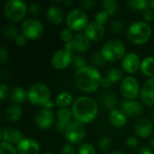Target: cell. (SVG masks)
I'll list each match as a JSON object with an SVG mask.
<instances>
[{
	"label": "cell",
	"instance_id": "6da1fadb",
	"mask_svg": "<svg viewBox=\"0 0 154 154\" xmlns=\"http://www.w3.org/2000/svg\"><path fill=\"white\" fill-rule=\"evenodd\" d=\"M74 79L78 88L86 93L97 91L101 86L103 79L98 69L90 65L78 69Z\"/></svg>",
	"mask_w": 154,
	"mask_h": 154
},
{
	"label": "cell",
	"instance_id": "7a4b0ae2",
	"mask_svg": "<svg viewBox=\"0 0 154 154\" xmlns=\"http://www.w3.org/2000/svg\"><path fill=\"white\" fill-rule=\"evenodd\" d=\"M72 115L76 121L82 124H90L97 116L98 106L89 97H80L72 104Z\"/></svg>",
	"mask_w": 154,
	"mask_h": 154
},
{
	"label": "cell",
	"instance_id": "3957f363",
	"mask_svg": "<svg viewBox=\"0 0 154 154\" xmlns=\"http://www.w3.org/2000/svg\"><path fill=\"white\" fill-rule=\"evenodd\" d=\"M152 30L151 25L143 21L133 23L127 30V36L131 42L136 45L146 43L152 37Z\"/></svg>",
	"mask_w": 154,
	"mask_h": 154
},
{
	"label": "cell",
	"instance_id": "277c9868",
	"mask_svg": "<svg viewBox=\"0 0 154 154\" xmlns=\"http://www.w3.org/2000/svg\"><path fill=\"white\" fill-rule=\"evenodd\" d=\"M28 100L34 106H44L51 101V90L47 85L38 82L30 86L28 91Z\"/></svg>",
	"mask_w": 154,
	"mask_h": 154
},
{
	"label": "cell",
	"instance_id": "5b68a950",
	"mask_svg": "<svg viewBox=\"0 0 154 154\" xmlns=\"http://www.w3.org/2000/svg\"><path fill=\"white\" fill-rule=\"evenodd\" d=\"M125 45L120 40H110L106 42L101 49V53L106 61L115 62L125 56Z\"/></svg>",
	"mask_w": 154,
	"mask_h": 154
},
{
	"label": "cell",
	"instance_id": "8992f818",
	"mask_svg": "<svg viewBox=\"0 0 154 154\" xmlns=\"http://www.w3.org/2000/svg\"><path fill=\"white\" fill-rule=\"evenodd\" d=\"M27 13V6L22 0H8L4 5L5 17L14 23L22 21Z\"/></svg>",
	"mask_w": 154,
	"mask_h": 154
},
{
	"label": "cell",
	"instance_id": "52a82bcc",
	"mask_svg": "<svg viewBox=\"0 0 154 154\" xmlns=\"http://www.w3.org/2000/svg\"><path fill=\"white\" fill-rule=\"evenodd\" d=\"M66 22L69 29H70L72 32L85 31L89 24L87 14L80 9H73L69 11L67 15Z\"/></svg>",
	"mask_w": 154,
	"mask_h": 154
},
{
	"label": "cell",
	"instance_id": "ba28073f",
	"mask_svg": "<svg viewBox=\"0 0 154 154\" xmlns=\"http://www.w3.org/2000/svg\"><path fill=\"white\" fill-rule=\"evenodd\" d=\"M22 33L27 37L28 40L35 41L40 39L43 32L44 28L42 23L37 19H27L22 23Z\"/></svg>",
	"mask_w": 154,
	"mask_h": 154
},
{
	"label": "cell",
	"instance_id": "9c48e42d",
	"mask_svg": "<svg viewBox=\"0 0 154 154\" xmlns=\"http://www.w3.org/2000/svg\"><path fill=\"white\" fill-rule=\"evenodd\" d=\"M66 140L70 144H79L86 137V128L84 124L78 121L72 122L65 131Z\"/></svg>",
	"mask_w": 154,
	"mask_h": 154
},
{
	"label": "cell",
	"instance_id": "30bf717a",
	"mask_svg": "<svg viewBox=\"0 0 154 154\" xmlns=\"http://www.w3.org/2000/svg\"><path fill=\"white\" fill-rule=\"evenodd\" d=\"M120 93L129 100H135L139 95V83L134 77H126L121 83Z\"/></svg>",
	"mask_w": 154,
	"mask_h": 154
},
{
	"label": "cell",
	"instance_id": "8fae6325",
	"mask_svg": "<svg viewBox=\"0 0 154 154\" xmlns=\"http://www.w3.org/2000/svg\"><path fill=\"white\" fill-rule=\"evenodd\" d=\"M73 57L72 52L65 48L58 50L51 58V65L56 69H64L72 63Z\"/></svg>",
	"mask_w": 154,
	"mask_h": 154
},
{
	"label": "cell",
	"instance_id": "7c38bea8",
	"mask_svg": "<svg viewBox=\"0 0 154 154\" xmlns=\"http://www.w3.org/2000/svg\"><path fill=\"white\" fill-rule=\"evenodd\" d=\"M90 47V41L84 33H78L74 36L73 40L65 44V49L73 52L84 53L88 51Z\"/></svg>",
	"mask_w": 154,
	"mask_h": 154
},
{
	"label": "cell",
	"instance_id": "4fadbf2b",
	"mask_svg": "<svg viewBox=\"0 0 154 154\" xmlns=\"http://www.w3.org/2000/svg\"><path fill=\"white\" fill-rule=\"evenodd\" d=\"M54 120H55L54 114L51 109H47V108L40 109L36 113L34 117V122L37 127L40 130H44V131L50 129L52 126Z\"/></svg>",
	"mask_w": 154,
	"mask_h": 154
},
{
	"label": "cell",
	"instance_id": "5bb4252c",
	"mask_svg": "<svg viewBox=\"0 0 154 154\" xmlns=\"http://www.w3.org/2000/svg\"><path fill=\"white\" fill-rule=\"evenodd\" d=\"M1 142H5L10 144L18 145L23 139V133L14 127H5L1 130Z\"/></svg>",
	"mask_w": 154,
	"mask_h": 154
},
{
	"label": "cell",
	"instance_id": "9a60e30c",
	"mask_svg": "<svg viewBox=\"0 0 154 154\" xmlns=\"http://www.w3.org/2000/svg\"><path fill=\"white\" fill-rule=\"evenodd\" d=\"M72 111L69 108H60L57 113V123H56V129L60 133H65L69 125L72 123Z\"/></svg>",
	"mask_w": 154,
	"mask_h": 154
},
{
	"label": "cell",
	"instance_id": "2e32d148",
	"mask_svg": "<svg viewBox=\"0 0 154 154\" xmlns=\"http://www.w3.org/2000/svg\"><path fill=\"white\" fill-rule=\"evenodd\" d=\"M143 107L140 102L137 100L125 99L121 103V111L129 117H134L141 115L143 113Z\"/></svg>",
	"mask_w": 154,
	"mask_h": 154
},
{
	"label": "cell",
	"instance_id": "e0dca14e",
	"mask_svg": "<svg viewBox=\"0 0 154 154\" xmlns=\"http://www.w3.org/2000/svg\"><path fill=\"white\" fill-rule=\"evenodd\" d=\"M40 149L38 142L30 137L24 138L18 145H16L18 154H38L40 152Z\"/></svg>",
	"mask_w": 154,
	"mask_h": 154
},
{
	"label": "cell",
	"instance_id": "ac0fdd59",
	"mask_svg": "<svg viewBox=\"0 0 154 154\" xmlns=\"http://www.w3.org/2000/svg\"><path fill=\"white\" fill-rule=\"evenodd\" d=\"M141 66V61L139 56L134 52H130L126 54L122 60V67L126 73L134 74L135 73Z\"/></svg>",
	"mask_w": 154,
	"mask_h": 154
},
{
	"label": "cell",
	"instance_id": "d6986e66",
	"mask_svg": "<svg viewBox=\"0 0 154 154\" xmlns=\"http://www.w3.org/2000/svg\"><path fill=\"white\" fill-rule=\"evenodd\" d=\"M153 129L152 121L146 117L139 118L134 125V133L141 138H148L151 136Z\"/></svg>",
	"mask_w": 154,
	"mask_h": 154
},
{
	"label": "cell",
	"instance_id": "ffe728a7",
	"mask_svg": "<svg viewBox=\"0 0 154 154\" xmlns=\"http://www.w3.org/2000/svg\"><path fill=\"white\" fill-rule=\"evenodd\" d=\"M106 30L105 27L101 24L97 23L96 22L90 23L86 30L84 31V34L89 39V41L93 42H98L103 39L105 36Z\"/></svg>",
	"mask_w": 154,
	"mask_h": 154
},
{
	"label": "cell",
	"instance_id": "44dd1931",
	"mask_svg": "<svg viewBox=\"0 0 154 154\" xmlns=\"http://www.w3.org/2000/svg\"><path fill=\"white\" fill-rule=\"evenodd\" d=\"M141 98L144 104L154 106V78L148 79L141 89Z\"/></svg>",
	"mask_w": 154,
	"mask_h": 154
},
{
	"label": "cell",
	"instance_id": "7402d4cb",
	"mask_svg": "<svg viewBox=\"0 0 154 154\" xmlns=\"http://www.w3.org/2000/svg\"><path fill=\"white\" fill-rule=\"evenodd\" d=\"M46 17L53 24H60L64 19L63 10L56 5H51L46 11Z\"/></svg>",
	"mask_w": 154,
	"mask_h": 154
},
{
	"label": "cell",
	"instance_id": "603a6c76",
	"mask_svg": "<svg viewBox=\"0 0 154 154\" xmlns=\"http://www.w3.org/2000/svg\"><path fill=\"white\" fill-rule=\"evenodd\" d=\"M109 122L110 124L116 128L124 127L127 123L126 116L119 109H113L109 113Z\"/></svg>",
	"mask_w": 154,
	"mask_h": 154
},
{
	"label": "cell",
	"instance_id": "cb8c5ba5",
	"mask_svg": "<svg viewBox=\"0 0 154 154\" xmlns=\"http://www.w3.org/2000/svg\"><path fill=\"white\" fill-rule=\"evenodd\" d=\"M23 116V109L20 105L13 104L9 106L5 111V117L8 122L14 123L21 119Z\"/></svg>",
	"mask_w": 154,
	"mask_h": 154
},
{
	"label": "cell",
	"instance_id": "d4e9b609",
	"mask_svg": "<svg viewBox=\"0 0 154 154\" xmlns=\"http://www.w3.org/2000/svg\"><path fill=\"white\" fill-rule=\"evenodd\" d=\"M100 104L104 109L113 110L117 104V97L113 92H104L100 96Z\"/></svg>",
	"mask_w": 154,
	"mask_h": 154
},
{
	"label": "cell",
	"instance_id": "484cf974",
	"mask_svg": "<svg viewBox=\"0 0 154 154\" xmlns=\"http://www.w3.org/2000/svg\"><path fill=\"white\" fill-rule=\"evenodd\" d=\"M10 99L14 104H23L28 99L27 92L22 87H15L10 93Z\"/></svg>",
	"mask_w": 154,
	"mask_h": 154
},
{
	"label": "cell",
	"instance_id": "4316f807",
	"mask_svg": "<svg viewBox=\"0 0 154 154\" xmlns=\"http://www.w3.org/2000/svg\"><path fill=\"white\" fill-rule=\"evenodd\" d=\"M142 73L149 78H154V57H147L142 62L140 66Z\"/></svg>",
	"mask_w": 154,
	"mask_h": 154
},
{
	"label": "cell",
	"instance_id": "83f0119b",
	"mask_svg": "<svg viewBox=\"0 0 154 154\" xmlns=\"http://www.w3.org/2000/svg\"><path fill=\"white\" fill-rule=\"evenodd\" d=\"M128 7L135 12H144L150 8V1L146 0H130L127 2Z\"/></svg>",
	"mask_w": 154,
	"mask_h": 154
},
{
	"label": "cell",
	"instance_id": "f1b7e54d",
	"mask_svg": "<svg viewBox=\"0 0 154 154\" xmlns=\"http://www.w3.org/2000/svg\"><path fill=\"white\" fill-rule=\"evenodd\" d=\"M104 79H106L110 85L115 84V83H118L123 79V72H122V70H120L117 68H112L106 72V77Z\"/></svg>",
	"mask_w": 154,
	"mask_h": 154
},
{
	"label": "cell",
	"instance_id": "f546056e",
	"mask_svg": "<svg viewBox=\"0 0 154 154\" xmlns=\"http://www.w3.org/2000/svg\"><path fill=\"white\" fill-rule=\"evenodd\" d=\"M73 101L72 96L69 92H61L55 97V105L60 108H67Z\"/></svg>",
	"mask_w": 154,
	"mask_h": 154
},
{
	"label": "cell",
	"instance_id": "4dcf8cb0",
	"mask_svg": "<svg viewBox=\"0 0 154 154\" xmlns=\"http://www.w3.org/2000/svg\"><path fill=\"white\" fill-rule=\"evenodd\" d=\"M102 5L104 11H106L109 16L115 15L119 9V4L116 0H105L102 2Z\"/></svg>",
	"mask_w": 154,
	"mask_h": 154
},
{
	"label": "cell",
	"instance_id": "1f68e13d",
	"mask_svg": "<svg viewBox=\"0 0 154 154\" xmlns=\"http://www.w3.org/2000/svg\"><path fill=\"white\" fill-rule=\"evenodd\" d=\"M3 35L7 40H16V38L19 36V32L17 28L14 25L7 24L3 29Z\"/></svg>",
	"mask_w": 154,
	"mask_h": 154
},
{
	"label": "cell",
	"instance_id": "d6a6232c",
	"mask_svg": "<svg viewBox=\"0 0 154 154\" xmlns=\"http://www.w3.org/2000/svg\"><path fill=\"white\" fill-rule=\"evenodd\" d=\"M91 63L95 68H100V67H104L106 60H105L104 56L100 51H95L92 55H91Z\"/></svg>",
	"mask_w": 154,
	"mask_h": 154
},
{
	"label": "cell",
	"instance_id": "836d02e7",
	"mask_svg": "<svg viewBox=\"0 0 154 154\" xmlns=\"http://www.w3.org/2000/svg\"><path fill=\"white\" fill-rule=\"evenodd\" d=\"M112 144H113V142L110 137L103 136L102 138H100L98 142V148L102 152H107L112 147Z\"/></svg>",
	"mask_w": 154,
	"mask_h": 154
},
{
	"label": "cell",
	"instance_id": "e575fe53",
	"mask_svg": "<svg viewBox=\"0 0 154 154\" xmlns=\"http://www.w3.org/2000/svg\"><path fill=\"white\" fill-rule=\"evenodd\" d=\"M0 154H18L16 148L13 144L5 142H1L0 143Z\"/></svg>",
	"mask_w": 154,
	"mask_h": 154
},
{
	"label": "cell",
	"instance_id": "d590c367",
	"mask_svg": "<svg viewBox=\"0 0 154 154\" xmlns=\"http://www.w3.org/2000/svg\"><path fill=\"white\" fill-rule=\"evenodd\" d=\"M109 28H110V31L115 33V34H118L120 32H122L125 28V23L120 21V20H116V21H113L110 25H109Z\"/></svg>",
	"mask_w": 154,
	"mask_h": 154
},
{
	"label": "cell",
	"instance_id": "8d00e7d4",
	"mask_svg": "<svg viewBox=\"0 0 154 154\" xmlns=\"http://www.w3.org/2000/svg\"><path fill=\"white\" fill-rule=\"evenodd\" d=\"M74 36H75V35H73V32H72L70 29H69V28L63 29V30L60 32V40H61L63 42H65V44L70 42L73 40Z\"/></svg>",
	"mask_w": 154,
	"mask_h": 154
},
{
	"label": "cell",
	"instance_id": "74e56055",
	"mask_svg": "<svg viewBox=\"0 0 154 154\" xmlns=\"http://www.w3.org/2000/svg\"><path fill=\"white\" fill-rule=\"evenodd\" d=\"M96 149L94 145L89 143H82L79 148V154H96Z\"/></svg>",
	"mask_w": 154,
	"mask_h": 154
},
{
	"label": "cell",
	"instance_id": "f35d334b",
	"mask_svg": "<svg viewBox=\"0 0 154 154\" xmlns=\"http://www.w3.org/2000/svg\"><path fill=\"white\" fill-rule=\"evenodd\" d=\"M109 17H110V16L108 15V14H107L106 11L102 10V11L98 12V13L96 14L95 20H96V23H97L101 24V25L104 26V24L106 23V22H107V20L109 19Z\"/></svg>",
	"mask_w": 154,
	"mask_h": 154
},
{
	"label": "cell",
	"instance_id": "ab89813d",
	"mask_svg": "<svg viewBox=\"0 0 154 154\" xmlns=\"http://www.w3.org/2000/svg\"><path fill=\"white\" fill-rule=\"evenodd\" d=\"M72 63H73L74 68H76L77 69H81V68L87 66V65H86V60H85V59H84L83 57H81V56H79V55H75V56L73 57V61H72Z\"/></svg>",
	"mask_w": 154,
	"mask_h": 154
},
{
	"label": "cell",
	"instance_id": "60d3db41",
	"mask_svg": "<svg viewBox=\"0 0 154 154\" xmlns=\"http://www.w3.org/2000/svg\"><path fill=\"white\" fill-rule=\"evenodd\" d=\"M9 60V56H8V51L5 47H1L0 49V63L2 65L5 64Z\"/></svg>",
	"mask_w": 154,
	"mask_h": 154
},
{
	"label": "cell",
	"instance_id": "b9f144b4",
	"mask_svg": "<svg viewBox=\"0 0 154 154\" xmlns=\"http://www.w3.org/2000/svg\"><path fill=\"white\" fill-rule=\"evenodd\" d=\"M126 145L129 148H137L139 146V140L134 136H130L126 139Z\"/></svg>",
	"mask_w": 154,
	"mask_h": 154
},
{
	"label": "cell",
	"instance_id": "7bdbcfd3",
	"mask_svg": "<svg viewBox=\"0 0 154 154\" xmlns=\"http://www.w3.org/2000/svg\"><path fill=\"white\" fill-rule=\"evenodd\" d=\"M41 11V5L37 3H32L29 5V12L32 15H38Z\"/></svg>",
	"mask_w": 154,
	"mask_h": 154
},
{
	"label": "cell",
	"instance_id": "ee69618b",
	"mask_svg": "<svg viewBox=\"0 0 154 154\" xmlns=\"http://www.w3.org/2000/svg\"><path fill=\"white\" fill-rule=\"evenodd\" d=\"M95 5H96V1L95 0H83L80 3V5L85 10H90V9H92L95 6Z\"/></svg>",
	"mask_w": 154,
	"mask_h": 154
},
{
	"label": "cell",
	"instance_id": "f6af8a7d",
	"mask_svg": "<svg viewBox=\"0 0 154 154\" xmlns=\"http://www.w3.org/2000/svg\"><path fill=\"white\" fill-rule=\"evenodd\" d=\"M61 154H76V150L75 148L70 144V143H68V144H65L62 148H61Z\"/></svg>",
	"mask_w": 154,
	"mask_h": 154
},
{
	"label": "cell",
	"instance_id": "bcb514c9",
	"mask_svg": "<svg viewBox=\"0 0 154 154\" xmlns=\"http://www.w3.org/2000/svg\"><path fill=\"white\" fill-rule=\"evenodd\" d=\"M143 19L146 21V23H151L154 20V13L152 10H151L150 8L147 9L146 11L143 12Z\"/></svg>",
	"mask_w": 154,
	"mask_h": 154
},
{
	"label": "cell",
	"instance_id": "7dc6e473",
	"mask_svg": "<svg viewBox=\"0 0 154 154\" xmlns=\"http://www.w3.org/2000/svg\"><path fill=\"white\" fill-rule=\"evenodd\" d=\"M27 42H28L27 37L22 33V34H19V36L16 38V40H15V44H16L17 46H19V47H23V46L26 45Z\"/></svg>",
	"mask_w": 154,
	"mask_h": 154
},
{
	"label": "cell",
	"instance_id": "c3c4849f",
	"mask_svg": "<svg viewBox=\"0 0 154 154\" xmlns=\"http://www.w3.org/2000/svg\"><path fill=\"white\" fill-rule=\"evenodd\" d=\"M8 91H9L8 86L5 83H1V85H0V98L2 101L7 97Z\"/></svg>",
	"mask_w": 154,
	"mask_h": 154
},
{
	"label": "cell",
	"instance_id": "681fc988",
	"mask_svg": "<svg viewBox=\"0 0 154 154\" xmlns=\"http://www.w3.org/2000/svg\"><path fill=\"white\" fill-rule=\"evenodd\" d=\"M138 154H153V153H152V150H151V149H149L148 147H143V148H141V149H140V151H139Z\"/></svg>",
	"mask_w": 154,
	"mask_h": 154
},
{
	"label": "cell",
	"instance_id": "f907efd6",
	"mask_svg": "<svg viewBox=\"0 0 154 154\" xmlns=\"http://www.w3.org/2000/svg\"><path fill=\"white\" fill-rule=\"evenodd\" d=\"M54 107V104H53V102L51 100L48 104H46L45 106H44V108H47V109H51V108H53Z\"/></svg>",
	"mask_w": 154,
	"mask_h": 154
},
{
	"label": "cell",
	"instance_id": "816d5d0a",
	"mask_svg": "<svg viewBox=\"0 0 154 154\" xmlns=\"http://www.w3.org/2000/svg\"><path fill=\"white\" fill-rule=\"evenodd\" d=\"M64 5H67V6H70V5H73V1H71V0H69V1H65V2H64Z\"/></svg>",
	"mask_w": 154,
	"mask_h": 154
},
{
	"label": "cell",
	"instance_id": "f5cc1de1",
	"mask_svg": "<svg viewBox=\"0 0 154 154\" xmlns=\"http://www.w3.org/2000/svg\"><path fill=\"white\" fill-rule=\"evenodd\" d=\"M110 154H125L123 153L122 152H120V151H115V152H112Z\"/></svg>",
	"mask_w": 154,
	"mask_h": 154
},
{
	"label": "cell",
	"instance_id": "db71d44e",
	"mask_svg": "<svg viewBox=\"0 0 154 154\" xmlns=\"http://www.w3.org/2000/svg\"><path fill=\"white\" fill-rule=\"evenodd\" d=\"M150 144H151V146H152V148L154 149V137L152 138V140H151V142H150Z\"/></svg>",
	"mask_w": 154,
	"mask_h": 154
},
{
	"label": "cell",
	"instance_id": "11a10c76",
	"mask_svg": "<svg viewBox=\"0 0 154 154\" xmlns=\"http://www.w3.org/2000/svg\"><path fill=\"white\" fill-rule=\"evenodd\" d=\"M150 7H152V8H153L154 9V0L150 1Z\"/></svg>",
	"mask_w": 154,
	"mask_h": 154
},
{
	"label": "cell",
	"instance_id": "9f6ffc18",
	"mask_svg": "<svg viewBox=\"0 0 154 154\" xmlns=\"http://www.w3.org/2000/svg\"><path fill=\"white\" fill-rule=\"evenodd\" d=\"M43 154H55L54 152H45V153Z\"/></svg>",
	"mask_w": 154,
	"mask_h": 154
},
{
	"label": "cell",
	"instance_id": "6f0895ef",
	"mask_svg": "<svg viewBox=\"0 0 154 154\" xmlns=\"http://www.w3.org/2000/svg\"><path fill=\"white\" fill-rule=\"evenodd\" d=\"M152 117H153V120H154V111H153V113H152Z\"/></svg>",
	"mask_w": 154,
	"mask_h": 154
}]
</instances>
